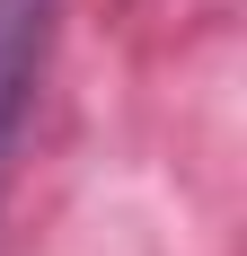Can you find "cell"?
I'll list each match as a JSON object with an SVG mask.
<instances>
[{"label":"cell","instance_id":"cell-1","mask_svg":"<svg viewBox=\"0 0 247 256\" xmlns=\"http://www.w3.org/2000/svg\"><path fill=\"white\" fill-rule=\"evenodd\" d=\"M53 36H62V0H0V186H9L18 132H26V115H36Z\"/></svg>","mask_w":247,"mask_h":256}]
</instances>
